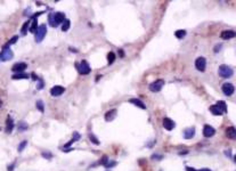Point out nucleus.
I'll return each mask as SVG.
<instances>
[{"label":"nucleus","mask_w":236,"mask_h":171,"mask_svg":"<svg viewBox=\"0 0 236 171\" xmlns=\"http://www.w3.org/2000/svg\"><path fill=\"white\" fill-rule=\"evenodd\" d=\"M115 164H116V162H115V161H112V162H107V164L105 165V167H106V168H113V167H115Z\"/></svg>","instance_id":"obj_35"},{"label":"nucleus","mask_w":236,"mask_h":171,"mask_svg":"<svg viewBox=\"0 0 236 171\" xmlns=\"http://www.w3.org/2000/svg\"><path fill=\"white\" fill-rule=\"evenodd\" d=\"M163 84H164V81L163 80H156V81H154L149 84V90L152 91V93H159L160 90L162 89L163 87Z\"/></svg>","instance_id":"obj_7"},{"label":"nucleus","mask_w":236,"mask_h":171,"mask_svg":"<svg viewBox=\"0 0 236 171\" xmlns=\"http://www.w3.org/2000/svg\"><path fill=\"white\" fill-rule=\"evenodd\" d=\"M13 56H14L13 51L10 50L9 48H4V50L0 53V61H2V62L10 61L13 58Z\"/></svg>","instance_id":"obj_6"},{"label":"nucleus","mask_w":236,"mask_h":171,"mask_svg":"<svg viewBox=\"0 0 236 171\" xmlns=\"http://www.w3.org/2000/svg\"><path fill=\"white\" fill-rule=\"evenodd\" d=\"M116 118V110H111L105 114V120L106 121H113Z\"/></svg>","instance_id":"obj_19"},{"label":"nucleus","mask_w":236,"mask_h":171,"mask_svg":"<svg viewBox=\"0 0 236 171\" xmlns=\"http://www.w3.org/2000/svg\"><path fill=\"white\" fill-rule=\"evenodd\" d=\"M215 133H216V130L213 129V127H211L209 124H205L204 127H203V136H204V137L210 138V137H212Z\"/></svg>","instance_id":"obj_12"},{"label":"nucleus","mask_w":236,"mask_h":171,"mask_svg":"<svg viewBox=\"0 0 236 171\" xmlns=\"http://www.w3.org/2000/svg\"><path fill=\"white\" fill-rule=\"evenodd\" d=\"M218 73L221 78H229L233 74V69L228 65H221V66H219Z\"/></svg>","instance_id":"obj_5"},{"label":"nucleus","mask_w":236,"mask_h":171,"mask_svg":"<svg viewBox=\"0 0 236 171\" xmlns=\"http://www.w3.org/2000/svg\"><path fill=\"white\" fill-rule=\"evenodd\" d=\"M163 127H164V129H166L168 131H171V130H173V128L176 127V123H175L170 118H164V119H163Z\"/></svg>","instance_id":"obj_11"},{"label":"nucleus","mask_w":236,"mask_h":171,"mask_svg":"<svg viewBox=\"0 0 236 171\" xmlns=\"http://www.w3.org/2000/svg\"><path fill=\"white\" fill-rule=\"evenodd\" d=\"M152 158H153V160H155V158H156V160H161L162 156H161V155H155V154H154L153 156H152Z\"/></svg>","instance_id":"obj_37"},{"label":"nucleus","mask_w":236,"mask_h":171,"mask_svg":"<svg viewBox=\"0 0 236 171\" xmlns=\"http://www.w3.org/2000/svg\"><path fill=\"white\" fill-rule=\"evenodd\" d=\"M186 171H211L210 169H201V170H196L194 168H191V167H187L186 168Z\"/></svg>","instance_id":"obj_34"},{"label":"nucleus","mask_w":236,"mask_h":171,"mask_svg":"<svg viewBox=\"0 0 236 171\" xmlns=\"http://www.w3.org/2000/svg\"><path fill=\"white\" fill-rule=\"evenodd\" d=\"M1 105H2V103H1V101H0V107H1Z\"/></svg>","instance_id":"obj_40"},{"label":"nucleus","mask_w":236,"mask_h":171,"mask_svg":"<svg viewBox=\"0 0 236 171\" xmlns=\"http://www.w3.org/2000/svg\"><path fill=\"white\" fill-rule=\"evenodd\" d=\"M195 67L200 72H204L205 67H206V61H205L204 57H198V58H196V61H195Z\"/></svg>","instance_id":"obj_8"},{"label":"nucleus","mask_w":236,"mask_h":171,"mask_svg":"<svg viewBox=\"0 0 236 171\" xmlns=\"http://www.w3.org/2000/svg\"><path fill=\"white\" fill-rule=\"evenodd\" d=\"M29 24H30V21H27L24 23V25H23V29H22V34H25L26 33V30H27V27H29Z\"/></svg>","instance_id":"obj_32"},{"label":"nucleus","mask_w":236,"mask_h":171,"mask_svg":"<svg viewBox=\"0 0 236 171\" xmlns=\"http://www.w3.org/2000/svg\"><path fill=\"white\" fill-rule=\"evenodd\" d=\"M234 37H235V32L232 31V30H225L220 34V38L223 39V40H229V39H233Z\"/></svg>","instance_id":"obj_13"},{"label":"nucleus","mask_w":236,"mask_h":171,"mask_svg":"<svg viewBox=\"0 0 236 171\" xmlns=\"http://www.w3.org/2000/svg\"><path fill=\"white\" fill-rule=\"evenodd\" d=\"M114 61H115V54L114 53H109L107 54V62H109V64L114 63Z\"/></svg>","instance_id":"obj_26"},{"label":"nucleus","mask_w":236,"mask_h":171,"mask_svg":"<svg viewBox=\"0 0 236 171\" xmlns=\"http://www.w3.org/2000/svg\"><path fill=\"white\" fill-rule=\"evenodd\" d=\"M14 167H15V163L10 164V167H8V168H7V170H8V171H13L14 170Z\"/></svg>","instance_id":"obj_38"},{"label":"nucleus","mask_w":236,"mask_h":171,"mask_svg":"<svg viewBox=\"0 0 236 171\" xmlns=\"http://www.w3.org/2000/svg\"><path fill=\"white\" fill-rule=\"evenodd\" d=\"M26 145H27V141H26V140L22 141V143H21V144L18 145V148H17V151H18V152H23V150L25 148Z\"/></svg>","instance_id":"obj_28"},{"label":"nucleus","mask_w":236,"mask_h":171,"mask_svg":"<svg viewBox=\"0 0 236 171\" xmlns=\"http://www.w3.org/2000/svg\"><path fill=\"white\" fill-rule=\"evenodd\" d=\"M64 93H65V88L62 86H55L50 89V94L54 97H58V96L63 95Z\"/></svg>","instance_id":"obj_9"},{"label":"nucleus","mask_w":236,"mask_h":171,"mask_svg":"<svg viewBox=\"0 0 236 171\" xmlns=\"http://www.w3.org/2000/svg\"><path fill=\"white\" fill-rule=\"evenodd\" d=\"M210 111L213 115H223L227 112V105L223 101H220L217 104L210 106Z\"/></svg>","instance_id":"obj_2"},{"label":"nucleus","mask_w":236,"mask_h":171,"mask_svg":"<svg viewBox=\"0 0 236 171\" xmlns=\"http://www.w3.org/2000/svg\"><path fill=\"white\" fill-rule=\"evenodd\" d=\"M42 87H44V83H42V81H40V82H39V86H38V89H41Z\"/></svg>","instance_id":"obj_39"},{"label":"nucleus","mask_w":236,"mask_h":171,"mask_svg":"<svg viewBox=\"0 0 236 171\" xmlns=\"http://www.w3.org/2000/svg\"><path fill=\"white\" fill-rule=\"evenodd\" d=\"M36 106H37V108H38L40 112H44L45 111V107H44V103L41 101H38L37 103H36Z\"/></svg>","instance_id":"obj_27"},{"label":"nucleus","mask_w":236,"mask_h":171,"mask_svg":"<svg viewBox=\"0 0 236 171\" xmlns=\"http://www.w3.org/2000/svg\"><path fill=\"white\" fill-rule=\"evenodd\" d=\"M226 136L230 139H235L236 138V130L234 127H229L226 129Z\"/></svg>","instance_id":"obj_17"},{"label":"nucleus","mask_w":236,"mask_h":171,"mask_svg":"<svg viewBox=\"0 0 236 171\" xmlns=\"http://www.w3.org/2000/svg\"><path fill=\"white\" fill-rule=\"evenodd\" d=\"M38 30V23H37V19H32V25L30 26V32H37Z\"/></svg>","instance_id":"obj_24"},{"label":"nucleus","mask_w":236,"mask_h":171,"mask_svg":"<svg viewBox=\"0 0 236 171\" xmlns=\"http://www.w3.org/2000/svg\"><path fill=\"white\" fill-rule=\"evenodd\" d=\"M221 89H223V93L226 96H230L232 94H233V93H234V86H233L232 83H229V82L223 83V87H221Z\"/></svg>","instance_id":"obj_10"},{"label":"nucleus","mask_w":236,"mask_h":171,"mask_svg":"<svg viewBox=\"0 0 236 171\" xmlns=\"http://www.w3.org/2000/svg\"><path fill=\"white\" fill-rule=\"evenodd\" d=\"M107 162H109V158H107L106 155H104V156H103L102 160L99 161V163H101V164H102V165H104V167H105V165L107 164Z\"/></svg>","instance_id":"obj_31"},{"label":"nucleus","mask_w":236,"mask_h":171,"mask_svg":"<svg viewBox=\"0 0 236 171\" xmlns=\"http://www.w3.org/2000/svg\"><path fill=\"white\" fill-rule=\"evenodd\" d=\"M75 66H77L78 71H79V73H80L81 76H87V74H89L90 71H91L89 64L87 63L86 61H82V62H80V63H77L75 64Z\"/></svg>","instance_id":"obj_3"},{"label":"nucleus","mask_w":236,"mask_h":171,"mask_svg":"<svg viewBox=\"0 0 236 171\" xmlns=\"http://www.w3.org/2000/svg\"><path fill=\"white\" fill-rule=\"evenodd\" d=\"M14 129V121L10 116H8L6 120V133H10Z\"/></svg>","instance_id":"obj_16"},{"label":"nucleus","mask_w":236,"mask_h":171,"mask_svg":"<svg viewBox=\"0 0 236 171\" xmlns=\"http://www.w3.org/2000/svg\"><path fill=\"white\" fill-rule=\"evenodd\" d=\"M130 103L131 104H134V105H136L137 107H139V108H143V110H145L146 108V105L143 103V101H141V99H137V98H132V99H130Z\"/></svg>","instance_id":"obj_20"},{"label":"nucleus","mask_w":236,"mask_h":171,"mask_svg":"<svg viewBox=\"0 0 236 171\" xmlns=\"http://www.w3.org/2000/svg\"><path fill=\"white\" fill-rule=\"evenodd\" d=\"M42 156L45 158H48V160H50L51 158H53V154L49 152H42Z\"/></svg>","instance_id":"obj_33"},{"label":"nucleus","mask_w":236,"mask_h":171,"mask_svg":"<svg viewBox=\"0 0 236 171\" xmlns=\"http://www.w3.org/2000/svg\"><path fill=\"white\" fill-rule=\"evenodd\" d=\"M46 33H47V26H46V24L38 26V30L36 32V41L37 42H41L44 40V38L46 37Z\"/></svg>","instance_id":"obj_4"},{"label":"nucleus","mask_w":236,"mask_h":171,"mask_svg":"<svg viewBox=\"0 0 236 171\" xmlns=\"http://www.w3.org/2000/svg\"><path fill=\"white\" fill-rule=\"evenodd\" d=\"M70 26H71V22H70V19H65V21L63 22V25H62V31L63 32H66L69 29H70Z\"/></svg>","instance_id":"obj_23"},{"label":"nucleus","mask_w":236,"mask_h":171,"mask_svg":"<svg viewBox=\"0 0 236 171\" xmlns=\"http://www.w3.org/2000/svg\"><path fill=\"white\" fill-rule=\"evenodd\" d=\"M175 36H176V38L183 39L186 36V31H185V30H178V31H176Z\"/></svg>","instance_id":"obj_25"},{"label":"nucleus","mask_w":236,"mask_h":171,"mask_svg":"<svg viewBox=\"0 0 236 171\" xmlns=\"http://www.w3.org/2000/svg\"><path fill=\"white\" fill-rule=\"evenodd\" d=\"M26 67H27V65H26L25 63H16V64H14L12 70H13V72H16V73H22Z\"/></svg>","instance_id":"obj_14"},{"label":"nucleus","mask_w":236,"mask_h":171,"mask_svg":"<svg viewBox=\"0 0 236 171\" xmlns=\"http://www.w3.org/2000/svg\"><path fill=\"white\" fill-rule=\"evenodd\" d=\"M89 139L90 141H92L95 145H99V140L96 138V136H94V135H89Z\"/></svg>","instance_id":"obj_30"},{"label":"nucleus","mask_w":236,"mask_h":171,"mask_svg":"<svg viewBox=\"0 0 236 171\" xmlns=\"http://www.w3.org/2000/svg\"><path fill=\"white\" fill-rule=\"evenodd\" d=\"M17 40H18V37H17V36H15V37H13V39H12V40H10V41H8V44H7L6 46H5V47H4V48H8V47H9V46H10V44H15V42H16V41H17Z\"/></svg>","instance_id":"obj_29"},{"label":"nucleus","mask_w":236,"mask_h":171,"mask_svg":"<svg viewBox=\"0 0 236 171\" xmlns=\"http://www.w3.org/2000/svg\"><path fill=\"white\" fill-rule=\"evenodd\" d=\"M194 135H195V128H188V129H186L185 131H184V137H185L186 139H191L192 137H194Z\"/></svg>","instance_id":"obj_18"},{"label":"nucleus","mask_w":236,"mask_h":171,"mask_svg":"<svg viewBox=\"0 0 236 171\" xmlns=\"http://www.w3.org/2000/svg\"><path fill=\"white\" fill-rule=\"evenodd\" d=\"M80 139V133H73V136H72V139L70 140V141H69V143H67V144H66V145H64L63 146V148H62V150H65V148H67V147H70L71 145H72V144H73V143H75V141H78V140Z\"/></svg>","instance_id":"obj_15"},{"label":"nucleus","mask_w":236,"mask_h":171,"mask_svg":"<svg viewBox=\"0 0 236 171\" xmlns=\"http://www.w3.org/2000/svg\"><path fill=\"white\" fill-rule=\"evenodd\" d=\"M29 129V124L26 123V122H24V121H21L18 123V130L21 131V133H23V131H26Z\"/></svg>","instance_id":"obj_22"},{"label":"nucleus","mask_w":236,"mask_h":171,"mask_svg":"<svg viewBox=\"0 0 236 171\" xmlns=\"http://www.w3.org/2000/svg\"><path fill=\"white\" fill-rule=\"evenodd\" d=\"M12 78H13L14 80H19V79H29L30 76L26 74V73H24V72H22V73H16V74H14Z\"/></svg>","instance_id":"obj_21"},{"label":"nucleus","mask_w":236,"mask_h":171,"mask_svg":"<svg viewBox=\"0 0 236 171\" xmlns=\"http://www.w3.org/2000/svg\"><path fill=\"white\" fill-rule=\"evenodd\" d=\"M64 21H65V15L63 13H51L48 17V22L53 27L58 26V24L63 23Z\"/></svg>","instance_id":"obj_1"},{"label":"nucleus","mask_w":236,"mask_h":171,"mask_svg":"<svg viewBox=\"0 0 236 171\" xmlns=\"http://www.w3.org/2000/svg\"><path fill=\"white\" fill-rule=\"evenodd\" d=\"M221 47H223L221 44H217V46H216V48H215V51H216V53H218L219 50H221Z\"/></svg>","instance_id":"obj_36"}]
</instances>
